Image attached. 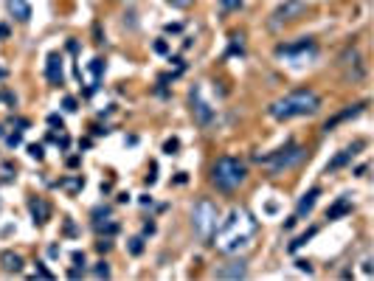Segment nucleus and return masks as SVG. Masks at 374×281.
Segmentation results:
<instances>
[{
    "label": "nucleus",
    "mask_w": 374,
    "mask_h": 281,
    "mask_svg": "<svg viewBox=\"0 0 374 281\" xmlns=\"http://www.w3.org/2000/svg\"><path fill=\"white\" fill-rule=\"evenodd\" d=\"M256 231H259V222L253 220V214L248 208H231L228 217L222 220L217 231H214V245L228 256L245 253L248 247L253 245L256 239Z\"/></svg>",
    "instance_id": "f257e3e1"
},
{
    "label": "nucleus",
    "mask_w": 374,
    "mask_h": 281,
    "mask_svg": "<svg viewBox=\"0 0 374 281\" xmlns=\"http://www.w3.org/2000/svg\"><path fill=\"white\" fill-rule=\"evenodd\" d=\"M321 110V96L315 93L313 88H298L287 96L276 98L273 104L267 107L270 118L276 121H293V118H304V115H315Z\"/></svg>",
    "instance_id": "f03ea898"
},
{
    "label": "nucleus",
    "mask_w": 374,
    "mask_h": 281,
    "mask_svg": "<svg viewBox=\"0 0 374 281\" xmlns=\"http://www.w3.org/2000/svg\"><path fill=\"white\" fill-rule=\"evenodd\" d=\"M245 177H248V169H245L242 160L231 158V155H225V158H219L214 166H211V183L217 186L219 191H236L239 186L245 183Z\"/></svg>",
    "instance_id": "7ed1b4c3"
},
{
    "label": "nucleus",
    "mask_w": 374,
    "mask_h": 281,
    "mask_svg": "<svg viewBox=\"0 0 374 281\" xmlns=\"http://www.w3.org/2000/svg\"><path fill=\"white\" fill-rule=\"evenodd\" d=\"M304 158H307L304 146H298V143H284L281 149L270 152V155H256V163H262L270 175H281V172L298 166Z\"/></svg>",
    "instance_id": "20e7f679"
},
{
    "label": "nucleus",
    "mask_w": 374,
    "mask_h": 281,
    "mask_svg": "<svg viewBox=\"0 0 374 281\" xmlns=\"http://www.w3.org/2000/svg\"><path fill=\"white\" fill-rule=\"evenodd\" d=\"M217 205L211 200H200L197 205H194L192 211V225H194V234L203 239V242H211V236H214V231H217Z\"/></svg>",
    "instance_id": "39448f33"
},
{
    "label": "nucleus",
    "mask_w": 374,
    "mask_h": 281,
    "mask_svg": "<svg viewBox=\"0 0 374 281\" xmlns=\"http://www.w3.org/2000/svg\"><path fill=\"white\" fill-rule=\"evenodd\" d=\"M276 56L287 59L290 65H304V62H313L318 56V45H315L313 37H301L296 43L276 45Z\"/></svg>",
    "instance_id": "423d86ee"
},
{
    "label": "nucleus",
    "mask_w": 374,
    "mask_h": 281,
    "mask_svg": "<svg viewBox=\"0 0 374 281\" xmlns=\"http://www.w3.org/2000/svg\"><path fill=\"white\" fill-rule=\"evenodd\" d=\"M307 14V3L304 0H284V3H278L276 9L270 11V20L267 26L273 31H278L281 26H290V23H296L298 17H304Z\"/></svg>",
    "instance_id": "0eeeda50"
},
{
    "label": "nucleus",
    "mask_w": 374,
    "mask_h": 281,
    "mask_svg": "<svg viewBox=\"0 0 374 281\" xmlns=\"http://www.w3.org/2000/svg\"><path fill=\"white\" fill-rule=\"evenodd\" d=\"M340 70H343V79L346 82H363L366 76V65H363V56L357 48H346L340 53Z\"/></svg>",
    "instance_id": "6e6552de"
},
{
    "label": "nucleus",
    "mask_w": 374,
    "mask_h": 281,
    "mask_svg": "<svg viewBox=\"0 0 374 281\" xmlns=\"http://www.w3.org/2000/svg\"><path fill=\"white\" fill-rule=\"evenodd\" d=\"M189 101H192V113H194V121L200 124V127H209L211 121H214V110H211L206 101H203V93L200 88H192V93H189Z\"/></svg>",
    "instance_id": "1a4fd4ad"
},
{
    "label": "nucleus",
    "mask_w": 374,
    "mask_h": 281,
    "mask_svg": "<svg viewBox=\"0 0 374 281\" xmlns=\"http://www.w3.org/2000/svg\"><path fill=\"white\" fill-rule=\"evenodd\" d=\"M45 76H48V85H51V88H62V85H65V68H62V56L56 51L48 53Z\"/></svg>",
    "instance_id": "9d476101"
},
{
    "label": "nucleus",
    "mask_w": 374,
    "mask_h": 281,
    "mask_svg": "<svg viewBox=\"0 0 374 281\" xmlns=\"http://www.w3.org/2000/svg\"><path fill=\"white\" fill-rule=\"evenodd\" d=\"M318 197H321V188H310V191L298 200V205H296V220H304V217H310V211L315 208V202H318Z\"/></svg>",
    "instance_id": "9b49d317"
},
{
    "label": "nucleus",
    "mask_w": 374,
    "mask_h": 281,
    "mask_svg": "<svg viewBox=\"0 0 374 281\" xmlns=\"http://www.w3.org/2000/svg\"><path fill=\"white\" fill-rule=\"evenodd\" d=\"M6 9H9V14L14 20H20V23H28V20H31V3H28V0H6Z\"/></svg>",
    "instance_id": "f8f14e48"
},
{
    "label": "nucleus",
    "mask_w": 374,
    "mask_h": 281,
    "mask_svg": "<svg viewBox=\"0 0 374 281\" xmlns=\"http://www.w3.org/2000/svg\"><path fill=\"white\" fill-rule=\"evenodd\" d=\"M28 211H31V217H34V225H45L48 222V202L43 200V197H31L28 200Z\"/></svg>",
    "instance_id": "ddd939ff"
},
{
    "label": "nucleus",
    "mask_w": 374,
    "mask_h": 281,
    "mask_svg": "<svg viewBox=\"0 0 374 281\" xmlns=\"http://www.w3.org/2000/svg\"><path fill=\"white\" fill-rule=\"evenodd\" d=\"M360 146H363V143H355V146H349V149L338 152V155H335V158H332L329 163H326V175H332V172H338V169L346 166L349 160L355 158V149H360Z\"/></svg>",
    "instance_id": "4468645a"
},
{
    "label": "nucleus",
    "mask_w": 374,
    "mask_h": 281,
    "mask_svg": "<svg viewBox=\"0 0 374 281\" xmlns=\"http://www.w3.org/2000/svg\"><path fill=\"white\" fill-rule=\"evenodd\" d=\"M346 214H352V200L343 194V197H338V200L326 208V220H329V222L332 220H340V217H346Z\"/></svg>",
    "instance_id": "2eb2a0df"
},
{
    "label": "nucleus",
    "mask_w": 374,
    "mask_h": 281,
    "mask_svg": "<svg viewBox=\"0 0 374 281\" xmlns=\"http://www.w3.org/2000/svg\"><path fill=\"white\" fill-rule=\"evenodd\" d=\"M363 107H366V101H360V104H355V107H349V110H343V113H338L335 118H329V121L323 124V132L335 130L338 124H343V121H349V118H355V115H360V113H363Z\"/></svg>",
    "instance_id": "dca6fc26"
},
{
    "label": "nucleus",
    "mask_w": 374,
    "mask_h": 281,
    "mask_svg": "<svg viewBox=\"0 0 374 281\" xmlns=\"http://www.w3.org/2000/svg\"><path fill=\"white\" fill-rule=\"evenodd\" d=\"M0 267L6 273H20L23 270V256L14 253V250H3L0 253Z\"/></svg>",
    "instance_id": "f3484780"
},
{
    "label": "nucleus",
    "mask_w": 374,
    "mask_h": 281,
    "mask_svg": "<svg viewBox=\"0 0 374 281\" xmlns=\"http://www.w3.org/2000/svg\"><path fill=\"white\" fill-rule=\"evenodd\" d=\"M248 276V267L245 262H231V267H222L217 270V279H245Z\"/></svg>",
    "instance_id": "a211bd4d"
},
{
    "label": "nucleus",
    "mask_w": 374,
    "mask_h": 281,
    "mask_svg": "<svg viewBox=\"0 0 374 281\" xmlns=\"http://www.w3.org/2000/svg\"><path fill=\"white\" fill-rule=\"evenodd\" d=\"M105 68H107L105 59H99V56L90 62V79H93V82H90V90H87V93H93V90L99 88V82H102V73H105Z\"/></svg>",
    "instance_id": "6ab92c4d"
},
{
    "label": "nucleus",
    "mask_w": 374,
    "mask_h": 281,
    "mask_svg": "<svg viewBox=\"0 0 374 281\" xmlns=\"http://www.w3.org/2000/svg\"><path fill=\"white\" fill-rule=\"evenodd\" d=\"M315 234H318V228H310V231H307V234H301V236H298V239H293V242H290V247H287V250H290V253H293V250H298V247H301V245H307V242H310V239H313Z\"/></svg>",
    "instance_id": "aec40b11"
},
{
    "label": "nucleus",
    "mask_w": 374,
    "mask_h": 281,
    "mask_svg": "<svg viewBox=\"0 0 374 281\" xmlns=\"http://www.w3.org/2000/svg\"><path fill=\"white\" fill-rule=\"evenodd\" d=\"M62 188H70V191H76V188H82V186H85V180H82V177H68V180H62Z\"/></svg>",
    "instance_id": "412c9836"
},
{
    "label": "nucleus",
    "mask_w": 374,
    "mask_h": 281,
    "mask_svg": "<svg viewBox=\"0 0 374 281\" xmlns=\"http://www.w3.org/2000/svg\"><path fill=\"white\" fill-rule=\"evenodd\" d=\"M130 253H132V256H141V253H144V239H141V236H132V239H130Z\"/></svg>",
    "instance_id": "4be33fe9"
},
{
    "label": "nucleus",
    "mask_w": 374,
    "mask_h": 281,
    "mask_svg": "<svg viewBox=\"0 0 374 281\" xmlns=\"http://www.w3.org/2000/svg\"><path fill=\"white\" fill-rule=\"evenodd\" d=\"M93 276H96V279H110V267H107V262H99L96 267H93Z\"/></svg>",
    "instance_id": "5701e85b"
},
{
    "label": "nucleus",
    "mask_w": 374,
    "mask_h": 281,
    "mask_svg": "<svg viewBox=\"0 0 374 281\" xmlns=\"http://www.w3.org/2000/svg\"><path fill=\"white\" fill-rule=\"evenodd\" d=\"M231 53H242V34H231Z\"/></svg>",
    "instance_id": "b1692460"
},
{
    "label": "nucleus",
    "mask_w": 374,
    "mask_h": 281,
    "mask_svg": "<svg viewBox=\"0 0 374 281\" xmlns=\"http://www.w3.org/2000/svg\"><path fill=\"white\" fill-rule=\"evenodd\" d=\"M172 9H192L194 6V0H166Z\"/></svg>",
    "instance_id": "393cba45"
},
{
    "label": "nucleus",
    "mask_w": 374,
    "mask_h": 281,
    "mask_svg": "<svg viewBox=\"0 0 374 281\" xmlns=\"http://www.w3.org/2000/svg\"><path fill=\"white\" fill-rule=\"evenodd\" d=\"M219 6L225 11H236L239 6H242V0H219Z\"/></svg>",
    "instance_id": "a878e982"
},
{
    "label": "nucleus",
    "mask_w": 374,
    "mask_h": 281,
    "mask_svg": "<svg viewBox=\"0 0 374 281\" xmlns=\"http://www.w3.org/2000/svg\"><path fill=\"white\" fill-rule=\"evenodd\" d=\"M62 107H65L68 113H76V110H79V107H76V98H73V96H65V98H62Z\"/></svg>",
    "instance_id": "bb28decb"
},
{
    "label": "nucleus",
    "mask_w": 374,
    "mask_h": 281,
    "mask_svg": "<svg viewBox=\"0 0 374 281\" xmlns=\"http://www.w3.org/2000/svg\"><path fill=\"white\" fill-rule=\"evenodd\" d=\"M34 276H40V279H53V273L48 270L43 262H37V273H34Z\"/></svg>",
    "instance_id": "cd10ccee"
},
{
    "label": "nucleus",
    "mask_w": 374,
    "mask_h": 281,
    "mask_svg": "<svg viewBox=\"0 0 374 281\" xmlns=\"http://www.w3.org/2000/svg\"><path fill=\"white\" fill-rule=\"evenodd\" d=\"M177 146H180V140L172 138V140H166V143H163V152H166V155H174V152H177Z\"/></svg>",
    "instance_id": "c85d7f7f"
},
{
    "label": "nucleus",
    "mask_w": 374,
    "mask_h": 281,
    "mask_svg": "<svg viewBox=\"0 0 374 281\" xmlns=\"http://www.w3.org/2000/svg\"><path fill=\"white\" fill-rule=\"evenodd\" d=\"M96 228H99V231H105V234H110V236H113L115 231H118V225H115V222H107V225H102V222H96Z\"/></svg>",
    "instance_id": "c756f323"
},
{
    "label": "nucleus",
    "mask_w": 374,
    "mask_h": 281,
    "mask_svg": "<svg viewBox=\"0 0 374 281\" xmlns=\"http://www.w3.org/2000/svg\"><path fill=\"white\" fill-rule=\"evenodd\" d=\"M28 155L37 160H43V146H40V143H31V146H28Z\"/></svg>",
    "instance_id": "7c9ffc66"
},
{
    "label": "nucleus",
    "mask_w": 374,
    "mask_h": 281,
    "mask_svg": "<svg viewBox=\"0 0 374 281\" xmlns=\"http://www.w3.org/2000/svg\"><path fill=\"white\" fill-rule=\"evenodd\" d=\"M96 247L102 250V253H107V250L113 247V242H110V239H102V242H96Z\"/></svg>",
    "instance_id": "2f4dec72"
},
{
    "label": "nucleus",
    "mask_w": 374,
    "mask_h": 281,
    "mask_svg": "<svg viewBox=\"0 0 374 281\" xmlns=\"http://www.w3.org/2000/svg\"><path fill=\"white\" fill-rule=\"evenodd\" d=\"M20 140H23V135H20V132H14V135H9V138H6V143H9V146H17Z\"/></svg>",
    "instance_id": "473e14b6"
},
{
    "label": "nucleus",
    "mask_w": 374,
    "mask_h": 281,
    "mask_svg": "<svg viewBox=\"0 0 374 281\" xmlns=\"http://www.w3.org/2000/svg\"><path fill=\"white\" fill-rule=\"evenodd\" d=\"M73 264H76V267H85V253H82V250L73 253Z\"/></svg>",
    "instance_id": "72a5a7b5"
},
{
    "label": "nucleus",
    "mask_w": 374,
    "mask_h": 281,
    "mask_svg": "<svg viewBox=\"0 0 374 281\" xmlns=\"http://www.w3.org/2000/svg\"><path fill=\"white\" fill-rule=\"evenodd\" d=\"M48 124H51V127H59V130H62V118H59L56 113H53V115H48Z\"/></svg>",
    "instance_id": "f704fd0d"
},
{
    "label": "nucleus",
    "mask_w": 374,
    "mask_h": 281,
    "mask_svg": "<svg viewBox=\"0 0 374 281\" xmlns=\"http://www.w3.org/2000/svg\"><path fill=\"white\" fill-rule=\"evenodd\" d=\"M155 51H158V53H169V45H166L163 40H158V43H155Z\"/></svg>",
    "instance_id": "c9c22d12"
},
{
    "label": "nucleus",
    "mask_w": 374,
    "mask_h": 281,
    "mask_svg": "<svg viewBox=\"0 0 374 281\" xmlns=\"http://www.w3.org/2000/svg\"><path fill=\"white\" fill-rule=\"evenodd\" d=\"M298 270H304V273H313V267H310V262H304V259H298Z\"/></svg>",
    "instance_id": "e433bc0d"
},
{
    "label": "nucleus",
    "mask_w": 374,
    "mask_h": 281,
    "mask_svg": "<svg viewBox=\"0 0 374 281\" xmlns=\"http://www.w3.org/2000/svg\"><path fill=\"white\" fill-rule=\"evenodd\" d=\"M180 23H169V26H166V31H169V34H177V31H180Z\"/></svg>",
    "instance_id": "4c0bfd02"
},
{
    "label": "nucleus",
    "mask_w": 374,
    "mask_h": 281,
    "mask_svg": "<svg viewBox=\"0 0 374 281\" xmlns=\"http://www.w3.org/2000/svg\"><path fill=\"white\" fill-rule=\"evenodd\" d=\"M68 276H70V279H79V276H82V267H73V270H68Z\"/></svg>",
    "instance_id": "58836bf2"
},
{
    "label": "nucleus",
    "mask_w": 374,
    "mask_h": 281,
    "mask_svg": "<svg viewBox=\"0 0 374 281\" xmlns=\"http://www.w3.org/2000/svg\"><path fill=\"white\" fill-rule=\"evenodd\" d=\"M144 234H155V222H147V225H144Z\"/></svg>",
    "instance_id": "ea45409f"
},
{
    "label": "nucleus",
    "mask_w": 374,
    "mask_h": 281,
    "mask_svg": "<svg viewBox=\"0 0 374 281\" xmlns=\"http://www.w3.org/2000/svg\"><path fill=\"white\" fill-rule=\"evenodd\" d=\"M296 222H298V220H296V217H290V220H287V222H284V228H287V231H290V228H296Z\"/></svg>",
    "instance_id": "a19ab883"
},
{
    "label": "nucleus",
    "mask_w": 374,
    "mask_h": 281,
    "mask_svg": "<svg viewBox=\"0 0 374 281\" xmlns=\"http://www.w3.org/2000/svg\"><path fill=\"white\" fill-rule=\"evenodd\" d=\"M9 37V26H0V40H6Z\"/></svg>",
    "instance_id": "79ce46f5"
},
{
    "label": "nucleus",
    "mask_w": 374,
    "mask_h": 281,
    "mask_svg": "<svg viewBox=\"0 0 374 281\" xmlns=\"http://www.w3.org/2000/svg\"><path fill=\"white\" fill-rule=\"evenodd\" d=\"M0 76H6V70H3V68H0Z\"/></svg>",
    "instance_id": "37998d69"
}]
</instances>
